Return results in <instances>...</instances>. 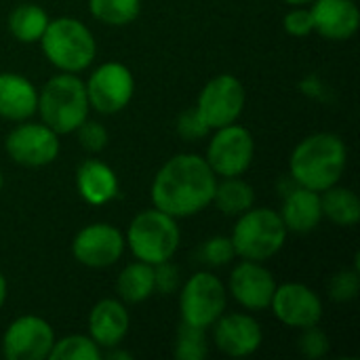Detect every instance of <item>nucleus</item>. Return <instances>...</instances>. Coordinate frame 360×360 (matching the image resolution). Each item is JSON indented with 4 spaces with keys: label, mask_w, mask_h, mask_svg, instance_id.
Listing matches in <instances>:
<instances>
[{
    "label": "nucleus",
    "mask_w": 360,
    "mask_h": 360,
    "mask_svg": "<svg viewBox=\"0 0 360 360\" xmlns=\"http://www.w3.org/2000/svg\"><path fill=\"white\" fill-rule=\"evenodd\" d=\"M314 32L331 42L350 40L360 25L356 0H314L310 2Z\"/></svg>",
    "instance_id": "nucleus-17"
},
{
    "label": "nucleus",
    "mask_w": 360,
    "mask_h": 360,
    "mask_svg": "<svg viewBox=\"0 0 360 360\" xmlns=\"http://www.w3.org/2000/svg\"><path fill=\"white\" fill-rule=\"evenodd\" d=\"M234 257H236V251H234L230 236H211L198 249V259L211 268L228 266L234 262Z\"/></svg>",
    "instance_id": "nucleus-29"
},
{
    "label": "nucleus",
    "mask_w": 360,
    "mask_h": 360,
    "mask_svg": "<svg viewBox=\"0 0 360 360\" xmlns=\"http://www.w3.org/2000/svg\"><path fill=\"white\" fill-rule=\"evenodd\" d=\"M129 327L131 316L127 304L120 300L105 297L97 302L89 312V335L101 350L118 348L129 335Z\"/></svg>",
    "instance_id": "nucleus-18"
},
{
    "label": "nucleus",
    "mask_w": 360,
    "mask_h": 360,
    "mask_svg": "<svg viewBox=\"0 0 360 360\" xmlns=\"http://www.w3.org/2000/svg\"><path fill=\"white\" fill-rule=\"evenodd\" d=\"M55 340L49 321L36 314H23L6 327L2 335V354L8 360H46Z\"/></svg>",
    "instance_id": "nucleus-14"
},
{
    "label": "nucleus",
    "mask_w": 360,
    "mask_h": 360,
    "mask_svg": "<svg viewBox=\"0 0 360 360\" xmlns=\"http://www.w3.org/2000/svg\"><path fill=\"white\" fill-rule=\"evenodd\" d=\"M76 192L91 207H103L118 196L120 184L116 171L97 158H86L78 165L74 175Z\"/></svg>",
    "instance_id": "nucleus-19"
},
{
    "label": "nucleus",
    "mask_w": 360,
    "mask_h": 360,
    "mask_svg": "<svg viewBox=\"0 0 360 360\" xmlns=\"http://www.w3.org/2000/svg\"><path fill=\"white\" fill-rule=\"evenodd\" d=\"M247 103V91L234 74H219L211 78L196 99V112L209 131L238 122Z\"/></svg>",
    "instance_id": "nucleus-9"
},
{
    "label": "nucleus",
    "mask_w": 360,
    "mask_h": 360,
    "mask_svg": "<svg viewBox=\"0 0 360 360\" xmlns=\"http://www.w3.org/2000/svg\"><path fill=\"white\" fill-rule=\"evenodd\" d=\"M40 122L51 127L57 135L74 133L91 114L84 80L76 74H55L38 91Z\"/></svg>",
    "instance_id": "nucleus-3"
},
{
    "label": "nucleus",
    "mask_w": 360,
    "mask_h": 360,
    "mask_svg": "<svg viewBox=\"0 0 360 360\" xmlns=\"http://www.w3.org/2000/svg\"><path fill=\"white\" fill-rule=\"evenodd\" d=\"M74 133L78 135V143L82 146V150H86L89 154L103 152L110 141L108 129L99 120H91V118H86Z\"/></svg>",
    "instance_id": "nucleus-30"
},
{
    "label": "nucleus",
    "mask_w": 360,
    "mask_h": 360,
    "mask_svg": "<svg viewBox=\"0 0 360 360\" xmlns=\"http://www.w3.org/2000/svg\"><path fill=\"white\" fill-rule=\"evenodd\" d=\"M283 2H287V4H291V6H304V4H310V2H314V0H283Z\"/></svg>",
    "instance_id": "nucleus-38"
},
{
    "label": "nucleus",
    "mask_w": 360,
    "mask_h": 360,
    "mask_svg": "<svg viewBox=\"0 0 360 360\" xmlns=\"http://www.w3.org/2000/svg\"><path fill=\"white\" fill-rule=\"evenodd\" d=\"M177 133L186 139V141H196L209 135V127L205 124V120L198 116L196 108H188L186 112L179 114L177 118Z\"/></svg>",
    "instance_id": "nucleus-34"
},
{
    "label": "nucleus",
    "mask_w": 360,
    "mask_h": 360,
    "mask_svg": "<svg viewBox=\"0 0 360 360\" xmlns=\"http://www.w3.org/2000/svg\"><path fill=\"white\" fill-rule=\"evenodd\" d=\"M116 293L122 304H141L150 300L156 293L154 266L139 259L127 264L116 278Z\"/></svg>",
    "instance_id": "nucleus-22"
},
{
    "label": "nucleus",
    "mask_w": 360,
    "mask_h": 360,
    "mask_svg": "<svg viewBox=\"0 0 360 360\" xmlns=\"http://www.w3.org/2000/svg\"><path fill=\"white\" fill-rule=\"evenodd\" d=\"M287 232L310 234L323 221L321 192L308 190L304 186H293L283 194V207L278 211Z\"/></svg>",
    "instance_id": "nucleus-20"
},
{
    "label": "nucleus",
    "mask_w": 360,
    "mask_h": 360,
    "mask_svg": "<svg viewBox=\"0 0 360 360\" xmlns=\"http://www.w3.org/2000/svg\"><path fill=\"white\" fill-rule=\"evenodd\" d=\"M6 295H8V285H6V276L0 272V310L6 304Z\"/></svg>",
    "instance_id": "nucleus-36"
},
{
    "label": "nucleus",
    "mask_w": 360,
    "mask_h": 360,
    "mask_svg": "<svg viewBox=\"0 0 360 360\" xmlns=\"http://www.w3.org/2000/svg\"><path fill=\"white\" fill-rule=\"evenodd\" d=\"M38 42L46 61L59 72H84L97 57V42L91 27L74 17L49 19V25Z\"/></svg>",
    "instance_id": "nucleus-4"
},
{
    "label": "nucleus",
    "mask_w": 360,
    "mask_h": 360,
    "mask_svg": "<svg viewBox=\"0 0 360 360\" xmlns=\"http://www.w3.org/2000/svg\"><path fill=\"white\" fill-rule=\"evenodd\" d=\"M348 167V146L335 133L304 137L291 152L289 177L308 190L325 192L342 181Z\"/></svg>",
    "instance_id": "nucleus-2"
},
{
    "label": "nucleus",
    "mask_w": 360,
    "mask_h": 360,
    "mask_svg": "<svg viewBox=\"0 0 360 360\" xmlns=\"http://www.w3.org/2000/svg\"><path fill=\"white\" fill-rule=\"evenodd\" d=\"M173 354L179 360H205L209 354L207 329L181 323L175 333Z\"/></svg>",
    "instance_id": "nucleus-28"
},
{
    "label": "nucleus",
    "mask_w": 360,
    "mask_h": 360,
    "mask_svg": "<svg viewBox=\"0 0 360 360\" xmlns=\"http://www.w3.org/2000/svg\"><path fill=\"white\" fill-rule=\"evenodd\" d=\"M181 287V278H179V268L169 262L156 264L154 266V289L160 295H171Z\"/></svg>",
    "instance_id": "nucleus-35"
},
{
    "label": "nucleus",
    "mask_w": 360,
    "mask_h": 360,
    "mask_svg": "<svg viewBox=\"0 0 360 360\" xmlns=\"http://www.w3.org/2000/svg\"><path fill=\"white\" fill-rule=\"evenodd\" d=\"M38 110V89L17 72H0V118L30 120Z\"/></svg>",
    "instance_id": "nucleus-21"
},
{
    "label": "nucleus",
    "mask_w": 360,
    "mask_h": 360,
    "mask_svg": "<svg viewBox=\"0 0 360 360\" xmlns=\"http://www.w3.org/2000/svg\"><path fill=\"white\" fill-rule=\"evenodd\" d=\"M108 359H131V354L129 352H120V350L118 352H110L108 350Z\"/></svg>",
    "instance_id": "nucleus-37"
},
{
    "label": "nucleus",
    "mask_w": 360,
    "mask_h": 360,
    "mask_svg": "<svg viewBox=\"0 0 360 360\" xmlns=\"http://www.w3.org/2000/svg\"><path fill=\"white\" fill-rule=\"evenodd\" d=\"M297 348H300L302 356H306V359H323L329 352L331 342H329V335L319 325H314V327L302 329Z\"/></svg>",
    "instance_id": "nucleus-32"
},
{
    "label": "nucleus",
    "mask_w": 360,
    "mask_h": 360,
    "mask_svg": "<svg viewBox=\"0 0 360 360\" xmlns=\"http://www.w3.org/2000/svg\"><path fill=\"white\" fill-rule=\"evenodd\" d=\"M211 329L215 348L230 359L253 356L264 342L262 325L247 312H224Z\"/></svg>",
    "instance_id": "nucleus-16"
},
{
    "label": "nucleus",
    "mask_w": 360,
    "mask_h": 360,
    "mask_svg": "<svg viewBox=\"0 0 360 360\" xmlns=\"http://www.w3.org/2000/svg\"><path fill=\"white\" fill-rule=\"evenodd\" d=\"M84 89L91 110L103 116H112L131 103L135 93V78L124 63L105 61L91 72V76L84 80Z\"/></svg>",
    "instance_id": "nucleus-10"
},
{
    "label": "nucleus",
    "mask_w": 360,
    "mask_h": 360,
    "mask_svg": "<svg viewBox=\"0 0 360 360\" xmlns=\"http://www.w3.org/2000/svg\"><path fill=\"white\" fill-rule=\"evenodd\" d=\"M2 188H4V175H2V171H0V192H2Z\"/></svg>",
    "instance_id": "nucleus-39"
},
{
    "label": "nucleus",
    "mask_w": 360,
    "mask_h": 360,
    "mask_svg": "<svg viewBox=\"0 0 360 360\" xmlns=\"http://www.w3.org/2000/svg\"><path fill=\"white\" fill-rule=\"evenodd\" d=\"M278 323L289 329H308L321 325L325 308L321 295L304 283L276 285L270 308Z\"/></svg>",
    "instance_id": "nucleus-13"
},
{
    "label": "nucleus",
    "mask_w": 360,
    "mask_h": 360,
    "mask_svg": "<svg viewBox=\"0 0 360 360\" xmlns=\"http://www.w3.org/2000/svg\"><path fill=\"white\" fill-rule=\"evenodd\" d=\"M124 240L135 259L156 266L173 259L181 243V230L175 217L152 207L131 219Z\"/></svg>",
    "instance_id": "nucleus-6"
},
{
    "label": "nucleus",
    "mask_w": 360,
    "mask_h": 360,
    "mask_svg": "<svg viewBox=\"0 0 360 360\" xmlns=\"http://www.w3.org/2000/svg\"><path fill=\"white\" fill-rule=\"evenodd\" d=\"M228 308V289L224 281L207 270L192 274L179 287V314L181 323L211 329L213 323Z\"/></svg>",
    "instance_id": "nucleus-7"
},
{
    "label": "nucleus",
    "mask_w": 360,
    "mask_h": 360,
    "mask_svg": "<svg viewBox=\"0 0 360 360\" xmlns=\"http://www.w3.org/2000/svg\"><path fill=\"white\" fill-rule=\"evenodd\" d=\"M89 13L105 25L122 27L141 13V0H89Z\"/></svg>",
    "instance_id": "nucleus-26"
},
{
    "label": "nucleus",
    "mask_w": 360,
    "mask_h": 360,
    "mask_svg": "<svg viewBox=\"0 0 360 360\" xmlns=\"http://www.w3.org/2000/svg\"><path fill=\"white\" fill-rule=\"evenodd\" d=\"M360 291V276L359 270L352 268V270H342L338 274L331 276L329 281V297L344 304V302H352L356 300Z\"/></svg>",
    "instance_id": "nucleus-31"
},
{
    "label": "nucleus",
    "mask_w": 360,
    "mask_h": 360,
    "mask_svg": "<svg viewBox=\"0 0 360 360\" xmlns=\"http://www.w3.org/2000/svg\"><path fill=\"white\" fill-rule=\"evenodd\" d=\"M287 236L289 232L278 211L270 207H251L238 215L230 240L234 245L236 257L266 264L283 251Z\"/></svg>",
    "instance_id": "nucleus-5"
},
{
    "label": "nucleus",
    "mask_w": 360,
    "mask_h": 360,
    "mask_svg": "<svg viewBox=\"0 0 360 360\" xmlns=\"http://www.w3.org/2000/svg\"><path fill=\"white\" fill-rule=\"evenodd\" d=\"M226 289L240 308L249 312H262L270 308L272 295L276 291V278L262 262L240 259L232 268Z\"/></svg>",
    "instance_id": "nucleus-15"
},
{
    "label": "nucleus",
    "mask_w": 360,
    "mask_h": 360,
    "mask_svg": "<svg viewBox=\"0 0 360 360\" xmlns=\"http://www.w3.org/2000/svg\"><path fill=\"white\" fill-rule=\"evenodd\" d=\"M323 217L340 228H354L360 221V198L354 190L346 186H331L321 192Z\"/></svg>",
    "instance_id": "nucleus-23"
},
{
    "label": "nucleus",
    "mask_w": 360,
    "mask_h": 360,
    "mask_svg": "<svg viewBox=\"0 0 360 360\" xmlns=\"http://www.w3.org/2000/svg\"><path fill=\"white\" fill-rule=\"evenodd\" d=\"M283 27L293 38H306V36H310L314 32V23H312L310 8L304 4V6H293L291 11H287V15L283 19Z\"/></svg>",
    "instance_id": "nucleus-33"
},
{
    "label": "nucleus",
    "mask_w": 360,
    "mask_h": 360,
    "mask_svg": "<svg viewBox=\"0 0 360 360\" xmlns=\"http://www.w3.org/2000/svg\"><path fill=\"white\" fill-rule=\"evenodd\" d=\"M127 240L120 228L112 224H89L76 232L72 240V255L74 259L93 270H103L118 264L124 255Z\"/></svg>",
    "instance_id": "nucleus-12"
},
{
    "label": "nucleus",
    "mask_w": 360,
    "mask_h": 360,
    "mask_svg": "<svg viewBox=\"0 0 360 360\" xmlns=\"http://www.w3.org/2000/svg\"><path fill=\"white\" fill-rule=\"evenodd\" d=\"M103 350L91 340V335H65L55 340L49 360H101Z\"/></svg>",
    "instance_id": "nucleus-27"
},
{
    "label": "nucleus",
    "mask_w": 360,
    "mask_h": 360,
    "mask_svg": "<svg viewBox=\"0 0 360 360\" xmlns=\"http://www.w3.org/2000/svg\"><path fill=\"white\" fill-rule=\"evenodd\" d=\"M255 158V139L243 124H226L213 129L205 160L217 177L245 175Z\"/></svg>",
    "instance_id": "nucleus-8"
},
{
    "label": "nucleus",
    "mask_w": 360,
    "mask_h": 360,
    "mask_svg": "<svg viewBox=\"0 0 360 360\" xmlns=\"http://www.w3.org/2000/svg\"><path fill=\"white\" fill-rule=\"evenodd\" d=\"M217 175L211 171L205 156L175 154L154 175L150 186L152 205L175 219L192 217L205 211L215 192Z\"/></svg>",
    "instance_id": "nucleus-1"
},
{
    "label": "nucleus",
    "mask_w": 360,
    "mask_h": 360,
    "mask_svg": "<svg viewBox=\"0 0 360 360\" xmlns=\"http://www.w3.org/2000/svg\"><path fill=\"white\" fill-rule=\"evenodd\" d=\"M49 15L40 4L34 2H23L17 4L11 15H8V30L15 40L23 44H34L42 38L46 25H49Z\"/></svg>",
    "instance_id": "nucleus-25"
},
{
    "label": "nucleus",
    "mask_w": 360,
    "mask_h": 360,
    "mask_svg": "<svg viewBox=\"0 0 360 360\" xmlns=\"http://www.w3.org/2000/svg\"><path fill=\"white\" fill-rule=\"evenodd\" d=\"M211 205H215L217 211H221L224 215L238 217L251 207H255V190L249 181L243 179V175L217 177Z\"/></svg>",
    "instance_id": "nucleus-24"
},
{
    "label": "nucleus",
    "mask_w": 360,
    "mask_h": 360,
    "mask_svg": "<svg viewBox=\"0 0 360 360\" xmlns=\"http://www.w3.org/2000/svg\"><path fill=\"white\" fill-rule=\"evenodd\" d=\"M4 150L15 165L38 169L57 160L61 152L59 135L44 122L23 120L4 139Z\"/></svg>",
    "instance_id": "nucleus-11"
}]
</instances>
